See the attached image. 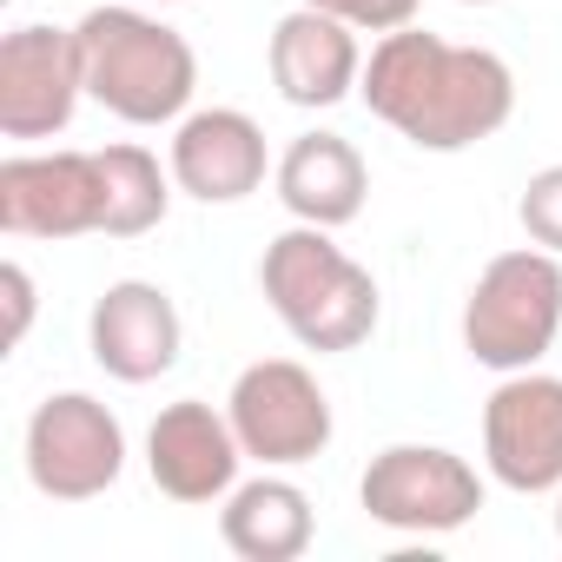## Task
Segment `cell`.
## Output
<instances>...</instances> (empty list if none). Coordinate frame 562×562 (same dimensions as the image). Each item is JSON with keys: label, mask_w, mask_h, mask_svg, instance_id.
<instances>
[{"label": "cell", "mask_w": 562, "mask_h": 562, "mask_svg": "<svg viewBox=\"0 0 562 562\" xmlns=\"http://www.w3.org/2000/svg\"><path fill=\"white\" fill-rule=\"evenodd\" d=\"M358 93L417 153H463L503 133L516 113V74L503 54L450 47L443 34H424V27L378 34Z\"/></svg>", "instance_id": "cell-1"}, {"label": "cell", "mask_w": 562, "mask_h": 562, "mask_svg": "<svg viewBox=\"0 0 562 562\" xmlns=\"http://www.w3.org/2000/svg\"><path fill=\"white\" fill-rule=\"evenodd\" d=\"M258 285L305 351H358L378 331V278L331 245L325 225H292L265 245Z\"/></svg>", "instance_id": "cell-2"}, {"label": "cell", "mask_w": 562, "mask_h": 562, "mask_svg": "<svg viewBox=\"0 0 562 562\" xmlns=\"http://www.w3.org/2000/svg\"><path fill=\"white\" fill-rule=\"evenodd\" d=\"M87 54V100H100L126 126H166L186 120L199 87V54L179 27L139 14V8H93L80 27Z\"/></svg>", "instance_id": "cell-3"}, {"label": "cell", "mask_w": 562, "mask_h": 562, "mask_svg": "<svg viewBox=\"0 0 562 562\" xmlns=\"http://www.w3.org/2000/svg\"><path fill=\"white\" fill-rule=\"evenodd\" d=\"M562 331V265L542 245H516L483 265L463 299V351L483 371H536Z\"/></svg>", "instance_id": "cell-4"}, {"label": "cell", "mask_w": 562, "mask_h": 562, "mask_svg": "<svg viewBox=\"0 0 562 562\" xmlns=\"http://www.w3.org/2000/svg\"><path fill=\"white\" fill-rule=\"evenodd\" d=\"M225 417H232L245 457H258L265 470H299V463L325 457V443H331V397L292 358L245 364L225 397Z\"/></svg>", "instance_id": "cell-5"}, {"label": "cell", "mask_w": 562, "mask_h": 562, "mask_svg": "<svg viewBox=\"0 0 562 562\" xmlns=\"http://www.w3.org/2000/svg\"><path fill=\"white\" fill-rule=\"evenodd\" d=\"M120 470H126V430L100 397L60 391L27 417V483L41 496L93 503L120 483Z\"/></svg>", "instance_id": "cell-6"}, {"label": "cell", "mask_w": 562, "mask_h": 562, "mask_svg": "<svg viewBox=\"0 0 562 562\" xmlns=\"http://www.w3.org/2000/svg\"><path fill=\"white\" fill-rule=\"evenodd\" d=\"M364 516L384 522V529H404V536H450L463 529L476 509H483V476L457 457V450H437V443H391L371 457L364 483Z\"/></svg>", "instance_id": "cell-7"}, {"label": "cell", "mask_w": 562, "mask_h": 562, "mask_svg": "<svg viewBox=\"0 0 562 562\" xmlns=\"http://www.w3.org/2000/svg\"><path fill=\"white\" fill-rule=\"evenodd\" d=\"M87 100V54L74 27H14L0 41V133L54 139Z\"/></svg>", "instance_id": "cell-8"}, {"label": "cell", "mask_w": 562, "mask_h": 562, "mask_svg": "<svg viewBox=\"0 0 562 562\" xmlns=\"http://www.w3.org/2000/svg\"><path fill=\"white\" fill-rule=\"evenodd\" d=\"M483 463L503 490H562V378L509 371L483 404Z\"/></svg>", "instance_id": "cell-9"}, {"label": "cell", "mask_w": 562, "mask_h": 562, "mask_svg": "<svg viewBox=\"0 0 562 562\" xmlns=\"http://www.w3.org/2000/svg\"><path fill=\"white\" fill-rule=\"evenodd\" d=\"M0 232L8 238L100 232V153H14L0 166Z\"/></svg>", "instance_id": "cell-10"}, {"label": "cell", "mask_w": 562, "mask_h": 562, "mask_svg": "<svg viewBox=\"0 0 562 562\" xmlns=\"http://www.w3.org/2000/svg\"><path fill=\"white\" fill-rule=\"evenodd\" d=\"M238 463H245V443L232 430L225 411L199 404V397H179L153 417L146 430V470L159 483V496L172 503H218L238 490Z\"/></svg>", "instance_id": "cell-11"}, {"label": "cell", "mask_w": 562, "mask_h": 562, "mask_svg": "<svg viewBox=\"0 0 562 562\" xmlns=\"http://www.w3.org/2000/svg\"><path fill=\"white\" fill-rule=\"evenodd\" d=\"M179 305L146 285V278H120L93 299V318H87V345H93V364L120 384H153L179 364Z\"/></svg>", "instance_id": "cell-12"}, {"label": "cell", "mask_w": 562, "mask_h": 562, "mask_svg": "<svg viewBox=\"0 0 562 562\" xmlns=\"http://www.w3.org/2000/svg\"><path fill=\"white\" fill-rule=\"evenodd\" d=\"M172 179L199 205H238L265 186V133L238 106L186 113L172 133Z\"/></svg>", "instance_id": "cell-13"}, {"label": "cell", "mask_w": 562, "mask_h": 562, "mask_svg": "<svg viewBox=\"0 0 562 562\" xmlns=\"http://www.w3.org/2000/svg\"><path fill=\"white\" fill-rule=\"evenodd\" d=\"M364 80V54H358V27H345L338 14L299 8L271 27V87L292 106H338L351 100Z\"/></svg>", "instance_id": "cell-14"}, {"label": "cell", "mask_w": 562, "mask_h": 562, "mask_svg": "<svg viewBox=\"0 0 562 562\" xmlns=\"http://www.w3.org/2000/svg\"><path fill=\"white\" fill-rule=\"evenodd\" d=\"M271 179H278V199H285V212L299 225H325V232L351 225L364 212V192H371L358 146L338 133H299Z\"/></svg>", "instance_id": "cell-15"}, {"label": "cell", "mask_w": 562, "mask_h": 562, "mask_svg": "<svg viewBox=\"0 0 562 562\" xmlns=\"http://www.w3.org/2000/svg\"><path fill=\"white\" fill-rule=\"evenodd\" d=\"M312 496L285 476H251L218 509V536L245 562H299L312 549Z\"/></svg>", "instance_id": "cell-16"}, {"label": "cell", "mask_w": 562, "mask_h": 562, "mask_svg": "<svg viewBox=\"0 0 562 562\" xmlns=\"http://www.w3.org/2000/svg\"><path fill=\"white\" fill-rule=\"evenodd\" d=\"M172 186L179 179H166L146 146H106L100 153V232L106 238H146L153 225H166Z\"/></svg>", "instance_id": "cell-17"}, {"label": "cell", "mask_w": 562, "mask_h": 562, "mask_svg": "<svg viewBox=\"0 0 562 562\" xmlns=\"http://www.w3.org/2000/svg\"><path fill=\"white\" fill-rule=\"evenodd\" d=\"M516 218H522L529 245H542V251H555V258H562V166H542V172L522 186Z\"/></svg>", "instance_id": "cell-18"}, {"label": "cell", "mask_w": 562, "mask_h": 562, "mask_svg": "<svg viewBox=\"0 0 562 562\" xmlns=\"http://www.w3.org/2000/svg\"><path fill=\"white\" fill-rule=\"evenodd\" d=\"M305 8L338 14V21H345V27H358V34H397V27H411V21H417L424 0H305Z\"/></svg>", "instance_id": "cell-19"}, {"label": "cell", "mask_w": 562, "mask_h": 562, "mask_svg": "<svg viewBox=\"0 0 562 562\" xmlns=\"http://www.w3.org/2000/svg\"><path fill=\"white\" fill-rule=\"evenodd\" d=\"M0 292H8V345H21L27 325H34V278H27V265H0Z\"/></svg>", "instance_id": "cell-20"}, {"label": "cell", "mask_w": 562, "mask_h": 562, "mask_svg": "<svg viewBox=\"0 0 562 562\" xmlns=\"http://www.w3.org/2000/svg\"><path fill=\"white\" fill-rule=\"evenodd\" d=\"M555 542H562V496H555Z\"/></svg>", "instance_id": "cell-21"}, {"label": "cell", "mask_w": 562, "mask_h": 562, "mask_svg": "<svg viewBox=\"0 0 562 562\" xmlns=\"http://www.w3.org/2000/svg\"><path fill=\"white\" fill-rule=\"evenodd\" d=\"M463 8H490V0H463Z\"/></svg>", "instance_id": "cell-22"}, {"label": "cell", "mask_w": 562, "mask_h": 562, "mask_svg": "<svg viewBox=\"0 0 562 562\" xmlns=\"http://www.w3.org/2000/svg\"><path fill=\"white\" fill-rule=\"evenodd\" d=\"M159 8H172V0H159Z\"/></svg>", "instance_id": "cell-23"}]
</instances>
